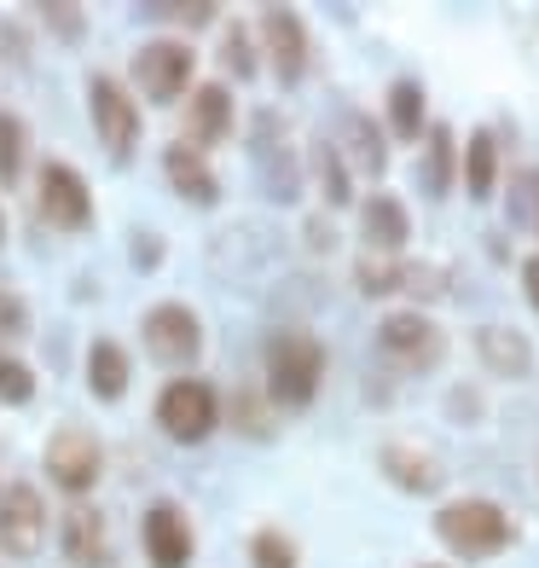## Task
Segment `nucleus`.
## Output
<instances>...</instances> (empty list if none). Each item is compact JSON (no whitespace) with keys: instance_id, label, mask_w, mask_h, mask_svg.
<instances>
[{"instance_id":"f257e3e1","label":"nucleus","mask_w":539,"mask_h":568,"mask_svg":"<svg viewBox=\"0 0 539 568\" xmlns=\"http://www.w3.org/2000/svg\"><path fill=\"white\" fill-rule=\"evenodd\" d=\"M262 377H267V400L302 412L319 400V383H325V348L319 337L307 331H273L262 343Z\"/></svg>"},{"instance_id":"f03ea898","label":"nucleus","mask_w":539,"mask_h":568,"mask_svg":"<svg viewBox=\"0 0 539 568\" xmlns=\"http://www.w3.org/2000/svg\"><path fill=\"white\" fill-rule=\"evenodd\" d=\"M435 539L465 562H487V557L510 551L517 523H510L494 499H447L441 510H435Z\"/></svg>"},{"instance_id":"7ed1b4c3","label":"nucleus","mask_w":539,"mask_h":568,"mask_svg":"<svg viewBox=\"0 0 539 568\" xmlns=\"http://www.w3.org/2000/svg\"><path fill=\"white\" fill-rule=\"evenodd\" d=\"M221 424V395H215V383H203V377H169L163 389H157V429L169 435V442L180 447H197V442H210Z\"/></svg>"},{"instance_id":"20e7f679","label":"nucleus","mask_w":539,"mask_h":568,"mask_svg":"<svg viewBox=\"0 0 539 568\" xmlns=\"http://www.w3.org/2000/svg\"><path fill=\"white\" fill-rule=\"evenodd\" d=\"M377 354L389 359L395 372H435L447 359V331L429 314H418V307H400V314H383Z\"/></svg>"},{"instance_id":"39448f33","label":"nucleus","mask_w":539,"mask_h":568,"mask_svg":"<svg viewBox=\"0 0 539 568\" xmlns=\"http://www.w3.org/2000/svg\"><path fill=\"white\" fill-rule=\"evenodd\" d=\"M88 116H93V134L99 145H105V158L111 163H128L140 151V105H134V93H128L116 75L99 70L93 82H88Z\"/></svg>"},{"instance_id":"423d86ee","label":"nucleus","mask_w":539,"mask_h":568,"mask_svg":"<svg viewBox=\"0 0 539 568\" xmlns=\"http://www.w3.org/2000/svg\"><path fill=\"white\" fill-rule=\"evenodd\" d=\"M41 470H47V481H53L59 494L88 499L99 487V470H105V447H99L93 429H75V424L53 429V442H47V453H41Z\"/></svg>"},{"instance_id":"0eeeda50","label":"nucleus","mask_w":539,"mask_h":568,"mask_svg":"<svg viewBox=\"0 0 539 568\" xmlns=\"http://www.w3.org/2000/svg\"><path fill=\"white\" fill-rule=\"evenodd\" d=\"M134 88L151 99V105H174L180 93H192V70H197V53L186 41H169V36H157V41H145L140 53H134Z\"/></svg>"},{"instance_id":"6e6552de","label":"nucleus","mask_w":539,"mask_h":568,"mask_svg":"<svg viewBox=\"0 0 539 568\" xmlns=\"http://www.w3.org/2000/svg\"><path fill=\"white\" fill-rule=\"evenodd\" d=\"M140 546H145V562H151V568H192V557H197L192 516L180 510L174 499L145 505V516H140Z\"/></svg>"},{"instance_id":"1a4fd4ad","label":"nucleus","mask_w":539,"mask_h":568,"mask_svg":"<svg viewBox=\"0 0 539 568\" xmlns=\"http://www.w3.org/2000/svg\"><path fill=\"white\" fill-rule=\"evenodd\" d=\"M140 343L157 359H169V366H192V359L203 354V320L186 302H157L140 320Z\"/></svg>"},{"instance_id":"9d476101","label":"nucleus","mask_w":539,"mask_h":568,"mask_svg":"<svg viewBox=\"0 0 539 568\" xmlns=\"http://www.w3.org/2000/svg\"><path fill=\"white\" fill-rule=\"evenodd\" d=\"M35 192H41V215L53 226H64V232H88L93 226V192H88V180L75 174L70 163L47 158L41 174H35Z\"/></svg>"},{"instance_id":"9b49d317","label":"nucleus","mask_w":539,"mask_h":568,"mask_svg":"<svg viewBox=\"0 0 539 568\" xmlns=\"http://www.w3.org/2000/svg\"><path fill=\"white\" fill-rule=\"evenodd\" d=\"M255 36H262V47H267L273 75H278L285 88H296L302 75H307V23H302V12H291V7H262V12H255Z\"/></svg>"},{"instance_id":"f8f14e48","label":"nucleus","mask_w":539,"mask_h":568,"mask_svg":"<svg viewBox=\"0 0 539 568\" xmlns=\"http://www.w3.org/2000/svg\"><path fill=\"white\" fill-rule=\"evenodd\" d=\"M47 534V499L30 481H7L0 487V551L7 557H35Z\"/></svg>"},{"instance_id":"ddd939ff","label":"nucleus","mask_w":539,"mask_h":568,"mask_svg":"<svg viewBox=\"0 0 539 568\" xmlns=\"http://www.w3.org/2000/svg\"><path fill=\"white\" fill-rule=\"evenodd\" d=\"M163 180L174 186V197H186V203H192V210H215V203H221V180H215V169L203 163V151L186 145V140H174V145L163 151Z\"/></svg>"},{"instance_id":"4468645a","label":"nucleus","mask_w":539,"mask_h":568,"mask_svg":"<svg viewBox=\"0 0 539 568\" xmlns=\"http://www.w3.org/2000/svg\"><path fill=\"white\" fill-rule=\"evenodd\" d=\"M233 88L226 82H203V88H192V99H186V145H197V151H210V145H221L226 134H233Z\"/></svg>"},{"instance_id":"2eb2a0df","label":"nucleus","mask_w":539,"mask_h":568,"mask_svg":"<svg viewBox=\"0 0 539 568\" xmlns=\"http://www.w3.org/2000/svg\"><path fill=\"white\" fill-rule=\"evenodd\" d=\"M359 239H366L372 255H400L413 244V215H406V203L389 197V192H372L359 203Z\"/></svg>"},{"instance_id":"dca6fc26","label":"nucleus","mask_w":539,"mask_h":568,"mask_svg":"<svg viewBox=\"0 0 539 568\" xmlns=\"http://www.w3.org/2000/svg\"><path fill=\"white\" fill-rule=\"evenodd\" d=\"M377 464H383V476H389L400 494H413V499L441 494V458L424 453L418 442H389L377 453Z\"/></svg>"},{"instance_id":"f3484780","label":"nucleus","mask_w":539,"mask_h":568,"mask_svg":"<svg viewBox=\"0 0 539 568\" xmlns=\"http://www.w3.org/2000/svg\"><path fill=\"white\" fill-rule=\"evenodd\" d=\"M59 539H64V557H70L75 568H116L111 534H105V516H99L93 505H75V510L64 516Z\"/></svg>"},{"instance_id":"a211bd4d","label":"nucleus","mask_w":539,"mask_h":568,"mask_svg":"<svg viewBox=\"0 0 539 568\" xmlns=\"http://www.w3.org/2000/svg\"><path fill=\"white\" fill-rule=\"evenodd\" d=\"M255 163H262L273 197H296V163H291V145H285V122H278V111H255Z\"/></svg>"},{"instance_id":"6ab92c4d","label":"nucleus","mask_w":539,"mask_h":568,"mask_svg":"<svg viewBox=\"0 0 539 568\" xmlns=\"http://www.w3.org/2000/svg\"><path fill=\"white\" fill-rule=\"evenodd\" d=\"M128 383H134V359H128V348L116 337H93L88 343V389L93 400H122L128 395Z\"/></svg>"},{"instance_id":"aec40b11","label":"nucleus","mask_w":539,"mask_h":568,"mask_svg":"<svg viewBox=\"0 0 539 568\" xmlns=\"http://www.w3.org/2000/svg\"><path fill=\"white\" fill-rule=\"evenodd\" d=\"M383 134L400 140V145H413L429 134V105H424V88L413 82V75H400V82H389V99H383Z\"/></svg>"},{"instance_id":"412c9836","label":"nucleus","mask_w":539,"mask_h":568,"mask_svg":"<svg viewBox=\"0 0 539 568\" xmlns=\"http://www.w3.org/2000/svg\"><path fill=\"white\" fill-rule=\"evenodd\" d=\"M343 163L359 169V174H372V180L389 169V134H383L366 111H348L343 116Z\"/></svg>"},{"instance_id":"4be33fe9","label":"nucleus","mask_w":539,"mask_h":568,"mask_svg":"<svg viewBox=\"0 0 539 568\" xmlns=\"http://www.w3.org/2000/svg\"><path fill=\"white\" fill-rule=\"evenodd\" d=\"M476 354H481V366L499 372V377H522L533 366L528 337H522V331H510V325H481L476 331Z\"/></svg>"},{"instance_id":"5701e85b","label":"nucleus","mask_w":539,"mask_h":568,"mask_svg":"<svg viewBox=\"0 0 539 568\" xmlns=\"http://www.w3.org/2000/svg\"><path fill=\"white\" fill-rule=\"evenodd\" d=\"M494 186H499V140H494V128H476L465 145V192L476 203H487Z\"/></svg>"},{"instance_id":"b1692460","label":"nucleus","mask_w":539,"mask_h":568,"mask_svg":"<svg viewBox=\"0 0 539 568\" xmlns=\"http://www.w3.org/2000/svg\"><path fill=\"white\" fill-rule=\"evenodd\" d=\"M452 174H458L452 128H447V122H429V134H424V192H429V197H447Z\"/></svg>"},{"instance_id":"393cba45","label":"nucleus","mask_w":539,"mask_h":568,"mask_svg":"<svg viewBox=\"0 0 539 568\" xmlns=\"http://www.w3.org/2000/svg\"><path fill=\"white\" fill-rule=\"evenodd\" d=\"M354 284L366 296H389L406 284V255H359V267H354Z\"/></svg>"},{"instance_id":"a878e982","label":"nucleus","mask_w":539,"mask_h":568,"mask_svg":"<svg viewBox=\"0 0 539 568\" xmlns=\"http://www.w3.org/2000/svg\"><path fill=\"white\" fill-rule=\"evenodd\" d=\"M23 158H30V128L12 111H0V186H18L23 180Z\"/></svg>"},{"instance_id":"bb28decb","label":"nucleus","mask_w":539,"mask_h":568,"mask_svg":"<svg viewBox=\"0 0 539 568\" xmlns=\"http://www.w3.org/2000/svg\"><path fill=\"white\" fill-rule=\"evenodd\" d=\"M302 551L285 528H255L250 534V568H296Z\"/></svg>"},{"instance_id":"cd10ccee","label":"nucleus","mask_w":539,"mask_h":568,"mask_svg":"<svg viewBox=\"0 0 539 568\" xmlns=\"http://www.w3.org/2000/svg\"><path fill=\"white\" fill-rule=\"evenodd\" d=\"M0 400L7 406H30L35 400V372L23 366L18 354H7V348H0Z\"/></svg>"},{"instance_id":"c85d7f7f","label":"nucleus","mask_w":539,"mask_h":568,"mask_svg":"<svg viewBox=\"0 0 539 568\" xmlns=\"http://www.w3.org/2000/svg\"><path fill=\"white\" fill-rule=\"evenodd\" d=\"M314 163H319V180H325V197L343 210V203H348V163H343V151L330 145V140H319L314 145Z\"/></svg>"},{"instance_id":"c756f323","label":"nucleus","mask_w":539,"mask_h":568,"mask_svg":"<svg viewBox=\"0 0 539 568\" xmlns=\"http://www.w3.org/2000/svg\"><path fill=\"white\" fill-rule=\"evenodd\" d=\"M35 18H47V30H53L59 41H82L88 36V12L82 7H64V0H41Z\"/></svg>"},{"instance_id":"7c9ffc66","label":"nucleus","mask_w":539,"mask_h":568,"mask_svg":"<svg viewBox=\"0 0 539 568\" xmlns=\"http://www.w3.org/2000/svg\"><path fill=\"white\" fill-rule=\"evenodd\" d=\"M221 59H226V70L238 75V82H250L255 70V53H250V23H226V41H221Z\"/></svg>"},{"instance_id":"2f4dec72","label":"nucleus","mask_w":539,"mask_h":568,"mask_svg":"<svg viewBox=\"0 0 539 568\" xmlns=\"http://www.w3.org/2000/svg\"><path fill=\"white\" fill-rule=\"evenodd\" d=\"M23 331H30V307H23V296L0 291V343H18Z\"/></svg>"},{"instance_id":"473e14b6","label":"nucleus","mask_w":539,"mask_h":568,"mask_svg":"<svg viewBox=\"0 0 539 568\" xmlns=\"http://www.w3.org/2000/svg\"><path fill=\"white\" fill-rule=\"evenodd\" d=\"M140 18H180V23H215V0H186V7H140Z\"/></svg>"},{"instance_id":"72a5a7b5","label":"nucleus","mask_w":539,"mask_h":568,"mask_svg":"<svg viewBox=\"0 0 539 568\" xmlns=\"http://www.w3.org/2000/svg\"><path fill=\"white\" fill-rule=\"evenodd\" d=\"M517 215L539 232V169H522L517 174Z\"/></svg>"},{"instance_id":"f704fd0d","label":"nucleus","mask_w":539,"mask_h":568,"mask_svg":"<svg viewBox=\"0 0 539 568\" xmlns=\"http://www.w3.org/2000/svg\"><path fill=\"white\" fill-rule=\"evenodd\" d=\"M238 429H244V435H267V429H273L267 406H255V395H250V389H244V400H238Z\"/></svg>"},{"instance_id":"c9c22d12","label":"nucleus","mask_w":539,"mask_h":568,"mask_svg":"<svg viewBox=\"0 0 539 568\" xmlns=\"http://www.w3.org/2000/svg\"><path fill=\"white\" fill-rule=\"evenodd\" d=\"M157 262H163V239H151V232H134V267L151 273Z\"/></svg>"},{"instance_id":"e433bc0d","label":"nucleus","mask_w":539,"mask_h":568,"mask_svg":"<svg viewBox=\"0 0 539 568\" xmlns=\"http://www.w3.org/2000/svg\"><path fill=\"white\" fill-rule=\"evenodd\" d=\"M522 291H528L533 314H539V255H528V262H522Z\"/></svg>"},{"instance_id":"4c0bfd02","label":"nucleus","mask_w":539,"mask_h":568,"mask_svg":"<svg viewBox=\"0 0 539 568\" xmlns=\"http://www.w3.org/2000/svg\"><path fill=\"white\" fill-rule=\"evenodd\" d=\"M0 244H7V215H0Z\"/></svg>"},{"instance_id":"58836bf2","label":"nucleus","mask_w":539,"mask_h":568,"mask_svg":"<svg viewBox=\"0 0 539 568\" xmlns=\"http://www.w3.org/2000/svg\"><path fill=\"white\" fill-rule=\"evenodd\" d=\"M429 568H435V562H429Z\"/></svg>"}]
</instances>
